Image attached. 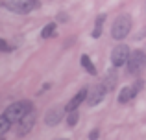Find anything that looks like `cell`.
Segmentation results:
<instances>
[{
	"label": "cell",
	"mask_w": 146,
	"mask_h": 140,
	"mask_svg": "<svg viewBox=\"0 0 146 140\" xmlns=\"http://www.w3.org/2000/svg\"><path fill=\"white\" fill-rule=\"evenodd\" d=\"M30 111H33L32 101H28V100H24V101H15V103H11L9 107L6 109L4 116H6L11 124H17L19 120H21L24 114H28Z\"/></svg>",
	"instance_id": "obj_1"
},
{
	"label": "cell",
	"mask_w": 146,
	"mask_h": 140,
	"mask_svg": "<svg viewBox=\"0 0 146 140\" xmlns=\"http://www.w3.org/2000/svg\"><path fill=\"white\" fill-rule=\"evenodd\" d=\"M129 30H131V17L126 13L118 15L117 18H115L113 22V28H111V37H113L115 41H122L128 37Z\"/></svg>",
	"instance_id": "obj_2"
},
{
	"label": "cell",
	"mask_w": 146,
	"mask_h": 140,
	"mask_svg": "<svg viewBox=\"0 0 146 140\" xmlns=\"http://www.w3.org/2000/svg\"><path fill=\"white\" fill-rule=\"evenodd\" d=\"M4 7H7L9 11L13 13H19V15H26L30 11H33L35 7H39V0H4L2 2Z\"/></svg>",
	"instance_id": "obj_3"
},
{
	"label": "cell",
	"mask_w": 146,
	"mask_h": 140,
	"mask_svg": "<svg viewBox=\"0 0 146 140\" xmlns=\"http://www.w3.org/2000/svg\"><path fill=\"white\" fill-rule=\"evenodd\" d=\"M128 72L129 74H139V72H143L144 70V66H146V52L143 50H133V52H129V57H128Z\"/></svg>",
	"instance_id": "obj_4"
},
{
	"label": "cell",
	"mask_w": 146,
	"mask_h": 140,
	"mask_svg": "<svg viewBox=\"0 0 146 140\" xmlns=\"http://www.w3.org/2000/svg\"><path fill=\"white\" fill-rule=\"evenodd\" d=\"M128 57H129V48L126 46V44H118V46H115L113 52H111V63H113L115 68L126 65V63H128Z\"/></svg>",
	"instance_id": "obj_5"
},
{
	"label": "cell",
	"mask_w": 146,
	"mask_h": 140,
	"mask_svg": "<svg viewBox=\"0 0 146 140\" xmlns=\"http://www.w3.org/2000/svg\"><path fill=\"white\" fill-rule=\"evenodd\" d=\"M106 87L102 85V83H98V85H93L91 89H87V103L91 105V107H94V105H98L100 101L104 100V96H106Z\"/></svg>",
	"instance_id": "obj_6"
},
{
	"label": "cell",
	"mask_w": 146,
	"mask_h": 140,
	"mask_svg": "<svg viewBox=\"0 0 146 140\" xmlns=\"http://www.w3.org/2000/svg\"><path fill=\"white\" fill-rule=\"evenodd\" d=\"M143 87H144V81H143V79H139L137 83H133L131 87H124V89L120 90V94H118V101H120V103H128V101H131Z\"/></svg>",
	"instance_id": "obj_7"
},
{
	"label": "cell",
	"mask_w": 146,
	"mask_h": 140,
	"mask_svg": "<svg viewBox=\"0 0 146 140\" xmlns=\"http://www.w3.org/2000/svg\"><path fill=\"white\" fill-rule=\"evenodd\" d=\"M35 111H30L28 114H24L21 120H19V131H17V135L19 137H24V135H28L30 131L33 129V126H35Z\"/></svg>",
	"instance_id": "obj_8"
},
{
	"label": "cell",
	"mask_w": 146,
	"mask_h": 140,
	"mask_svg": "<svg viewBox=\"0 0 146 140\" xmlns=\"http://www.w3.org/2000/svg\"><path fill=\"white\" fill-rule=\"evenodd\" d=\"M63 114H65L63 107H54V109H50V111L46 112L44 122H46V126H57V124L63 120Z\"/></svg>",
	"instance_id": "obj_9"
},
{
	"label": "cell",
	"mask_w": 146,
	"mask_h": 140,
	"mask_svg": "<svg viewBox=\"0 0 146 140\" xmlns=\"http://www.w3.org/2000/svg\"><path fill=\"white\" fill-rule=\"evenodd\" d=\"M85 100H87V89H82V90H80V92L76 94L74 98H72L70 101H68L67 105H65V111H67V112L76 111V109H78V107H80V105H82Z\"/></svg>",
	"instance_id": "obj_10"
},
{
	"label": "cell",
	"mask_w": 146,
	"mask_h": 140,
	"mask_svg": "<svg viewBox=\"0 0 146 140\" xmlns=\"http://www.w3.org/2000/svg\"><path fill=\"white\" fill-rule=\"evenodd\" d=\"M102 85L106 87L107 92H109V90H113L115 85H117V72H115V70H107V74H106V78H104Z\"/></svg>",
	"instance_id": "obj_11"
},
{
	"label": "cell",
	"mask_w": 146,
	"mask_h": 140,
	"mask_svg": "<svg viewBox=\"0 0 146 140\" xmlns=\"http://www.w3.org/2000/svg\"><path fill=\"white\" fill-rule=\"evenodd\" d=\"M82 66H83V68H85L87 72H89L91 76H96V66L93 65V61H91L89 55H85V54L82 55Z\"/></svg>",
	"instance_id": "obj_12"
},
{
	"label": "cell",
	"mask_w": 146,
	"mask_h": 140,
	"mask_svg": "<svg viewBox=\"0 0 146 140\" xmlns=\"http://www.w3.org/2000/svg\"><path fill=\"white\" fill-rule=\"evenodd\" d=\"M104 20H106V15H100L96 18V22H94V30H93V37L94 39H98L100 35H102V26H104Z\"/></svg>",
	"instance_id": "obj_13"
},
{
	"label": "cell",
	"mask_w": 146,
	"mask_h": 140,
	"mask_svg": "<svg viewBox=\"0 0 146 140\" xmlns=\"http://www.w3.org/2000/svg\"><path fill=\"white\" fill-rule=\"evenodd\" d=\"M56 22H50V24H46L43 28V32H41V37H43V39H50V37L54 35V33H56Z\"/></svg>",
	"instance_id": "obj_14"
},
{
	"label": "cell",
	"mask_w": 146,
	"mask_h": 140,
	"mask_svg": "<svg viewBox=\"0 0 146 140\" xmlns=\"http://www.w3.org/2000/svg\"><path fill=\"white\" fill-rule=\"evenodd\" d=\"M78 118H80L78 111H70V112H68V116H67V124H68V127H74L76 124H78Z\"/></svg>",
	"instance_id": "obj_15"
},
{
	"label": "cell",
	"mask_w": 146,
	"mask_h": 140,
	"mask_svg": "<svg viewBox=\"0 0 146 140\" xmlns=\"http://www.w3.org/2000/svg\"><path fill=\"white\" fill-rule=\"evenodd\" d=\"M11 50H13V46H11L7 41L0 39V52H11Z\"/></svg>",
	"instance_id": "obj_16"
},
{
	"label": "cell",
	"mask_w": 146,
	"mask_h": 140,
	"mask_svg": "<svg viewBox=\"0 0 146 140\" xmlns=\"http://www.w3.org/2000/svg\"><path fill=\"white\" fill-rule=\"evenodd\" d=\"M98 137H100V131H98V129H93V131H91V135H89L91 140H96Z\"/></svg>",
	"instance_id": "obj_17"
},
{
	"label": "cell",
	"mask_w": 146,
	"mask_h": 140,
	"mask_svg": "<svg viewBox=\"0 0 146 140\" xmlns=\"http://www.w3.org/2000/svg\"><path fill=\"white\" fill-rule=\"evenodd\" d=\"M0 140H6V138H4V137H0Z\"/></svg>",
	"instance_id": "obj_18"
},
{
	"label": "cell",
	"mask_w": 146,
	"mask_h": 140,
	"mask_svg": "<svg viewBox=\"0 0 146 140\" xmlns=\"http://www.w3.org/2000/svg\"><path fill=\"white\" fill-rule=\"evenodd\" d=\"M2 2H4V0H0V6H2Z\"/></svg>",
	"instance_id": "obj_19"
}]
</instances>
